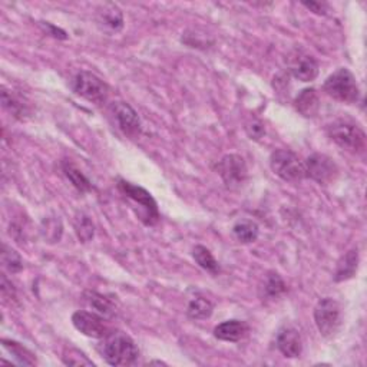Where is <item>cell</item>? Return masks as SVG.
<instances>
[{"label": "cell", "instance_id": "17", "mask_svg": "<svg viewBox=\"0 0 367 367\" xmlns=\"http://www.w3.org/2000/svg\"><path fill=\"white\" fill-rule=\"evenodd\" d=\"M357 264H359L357 249H352V252H348L346 256H343L337 263L335 281H346L348 278H352L357 271Z\"/></svg>", "mask_w": 367, "mask_h": 367}, {"label": "cell", "instance_id": "11", "mask_svg": "<svg viewBox=\"0 0 367 367\" xmlns=\"http://www.w3.org/2000/svg\"><path fill=\"white\" fill-rule=\"evenodd\" d=\"M113 118L116 121V125L125 133L128 138H137L140 137L142 125L141 120L131 105L126 102H116L112 108Z\"/></svg>", "mask_w": 367, "mask_h": 367}, {"label": "cell", "instance_id": "6", "mask_svg": "<svg viewBox=\"0 0 367 367\" xmlns=\"http://www.w3.org/2000/svg\"><path fill=\"white\" fill-rule=\"evenodd\" d=\"M118 188L126 198L131 199L133 204H137L141 207V211L138 215L141 216V220L144 221V224L154 225L158 223L159 212H158L155 199L151 197V194L138 186H133V184H131L128 181H120Z\"/></svg>", "mask_w": 367, "mask_h": 367}, {"label": "cell", "instance_id": "22", "mask_svg": "<svg viewBox=\"0 0 367 367\" xmlns=\"http://www.w3.org/2000/svg\"><path fill=\"white\" fill-rule=\"evenodd\" d=\"M212 311H214V306L210 300L205 297L192 298L188 304V309H187L188 317H191V319H194V320L210 319Z\"/></svg>", "mask_w": 367, "mask_h": 367}, {"label": "cell", "instance_id": "15", "mask_svg": "<svg viewBox=\"0 0 367 367\" xmlns=\"http://www.w3.org/2000/svg\"><path fill=\"white\" fill-rule=\"evenodd\" d=\"M247 333H248V326L240 320H228L214 329V336L216 339L230 343H236L241 340L243 337H245Z\"/></svg>", "mask_w": 367, "mask_h": 367}, {"label": "cell", "instance_id": "19", "mask_svg": "<svg viewBox=\"0 0 367 367\" xmlns=\"http://www.w3.org/2000/svg\"><path fill=\"white\" fill-rule=\"evenodd\" d=\"M3 347L13 356L14 362L21 366H33L36 364V357L30 350H27L25 346H22L18 342L12 340H2Z\"/></svg>", "mask_w": 367, "mask_h": 367}, {"label": "cell", "instance_id": "1", "mask_svg": "<svg viewBox=\"0 0 367 367\" xmlns=\"http://www.w3.org/2000/svg\"><path fill=\"white\" fill-rule=\"evenodd\" d=\"M102 356L111 366H132L140 356V350L128 335L113 331L105 337L102 344Z\"/></svg>", "mask_w": 367, "mask_h": 367}, {"label": "cell", "instance_id": "26", "mask_svg": "<svg viewBox=\"0 0 367 367\" xmlns=\"http://www.w3.org/2000/svg\"><path fill=\"white\" fill-rule=\"evenodd\" d=\"M2 263L10 273H19L23 269L21 256L8 245H3L2 249Z\"/></svg>", "mask_w": 367, "mask_h": 367}, {"label": "cell", "instance_id": "3", "mask_svg": "<svg viewBox=\"0 0 367 367\" xmlns=\"http://www.w3.org/2000/svg\"><path fill=\"white\" fill-rule=\"evenodd\" d=\"M324 92L343 104H355L359 99V85L355 75L347 68H339L331 74L323 85Z\"/></svg>", "mask_w": 367, "mask_h": 367}, {"label": "cell", "instance_id": "9", "mask_svg": "<svg viewBox=\"0 0 367 367\" xmlns=\"http://www.w3.org/2000/svg\"><path fill=\"white\" fill-rule=\"evenodd\" d=\"M72 323L76 330H79L82 335H85L88 337L105 339L108 335H111V329L107 322V317L95 311L80 310L74 313Z\"/></svg>", "mask_w": 367, "mask_h": 367}, {"label": "cell", "instance_id": "12", "mask_svg": "<svg viewBox=\"0 0 367 367\" xmlns=\"http://www.w3.org/2000/svg\"><path fill=\"white\" fill-rule=\"evenodd\" d=\"M277 347L282 356L289 359L298 357L303 352V342L302 336L296 327L285 326L277 335Z\"/></svg>", "mask_w": 367, "mask_h": 367}, {"label": "cell", "instance_id": "8", "mask_svg": "<svg viewBox=\"0 0 367 367\" xmlns=\"http://www.w3.org/2000/svg\"><path fill=\"white\" fill-rule=\"evenodd\" d=\"M74 91L93 104H104L108 98L107 83L88 71H82L75 76Z\"/></svg>", "mask_w": 367, "mask_h": 367}, {"label": "cell", "instance_id": "20", "mask_svg": "<svg viewBox=\"0 0 367 367\" xmlns=\"http://www.w3.org/2000/svg\"><path fill=\"white\" fill-rule=\"evenodd\" d=\"M85 300L88 306L98 314H101L104 317H112L115 314V307L112 304V302L109 298H107L105 296L99 294L96 291H87L85 293Z\"/></svg>", "mask_w": 367, "mask_h": 367}, {"label": "cell", "instance_id": "4", "mask_svg": "<svg viewBox=\"0 0 367 367\" xmlns=\"http://www.w3.org/2000/svg\"><path fill=\"white\" fill-rule=\"evenodd\" d=\"M270 166L277 177L289 182L307 178L304 162L289 149H276L270 157Z\"/></svg>", "mask_w": 367, "mask_h": 367}, {"label": "cell", "instance_id": "7", "mask_svg": "<svg viewBox=\"0 0 367 367\" xmlns=\"http://www.w3.org/2000/svg\"><path fill=\"white\" fill-rule=\"evenodd\" d=\"M216 174H219L230 190L241 188L248 179V168L243 157L237 154H228L216 164Z\"/></svg>", "mask_w": 367, "mask_h": 367}, {"label": "cell", "instance_id": "23", "mask_svg": "<svg viewBox=\"0 0 367 367\" xmlns=\"http://www.w3.org/2000/svg\"><path fill=\"white\" fill-rule=\"evenodd\" d=\"M63 173H65L66 178L72 182V186L76 190H79L80 192H87L91 190L89 179L83 175L75 165H72L69 162H63Z\"/></svg>", "mask_w": 367, "mask_h": 367}, {"label": "cell", "instance_id": "2", "mask_svg": "<svg viewBox=\"0 0 367 367\" xmlns=\"http://www.w3.org/2000/svg\"><path fill=\"white\" fill-rule=\"evenodd\" d=\"M327 133L331 141H335L347 153L360 155L366 151V135L363 129L348 120H339L327 128Z\"/></svg>", "mask_w": 367, "mask_h": 367}, {"label": "cell", "instance_id": "27", "mask_svg": "<svg viewBox=\"0 0 367 367\" xmlns=\"http://www.w3.org/2000/svg\"><path fill=\"white\" fill-rule=\"evenodd\" d=\"M62 360L66 366H93V362L88 359L78 348H68L62 356Z\"/></svg>", "mask_w": 367, "mask_h": 367}, {"label": "cell", "instance_id": "18", "mask_svg": "<svg viewBox=\"0 0 367 367\" xmlns=\"http://www.w3.org/2000/svg\"><path fill=\"white\" fill-rule=\"evenodd\" d=\"M232 232H234L236 238L243 244H252L257 241L260 230L258 225L252 220H240L232 227Z\"/></svg>", "mask_w": 367, "mask_h": 367}, {"label": "cell", "instance_id": "16", "mask_svg": "<svg viewBox=\"0 0 367 367\" xmlns=\"http://www.w3.org/2000/svg\"><path fill=\"white\" fill-rule=\"evenodd\" d=\"M294 107L306 118H313V116L319 113L320 99L315 89L307 88L300 92L294 99Z\"/></svg>", "mask_w": 367, "mask_h": 367}, {"label": "cell", "instance_id": "10", "mask_svg": "<svg viewBox=\"0 0 367 367\" xmlns=\"http://www.w3.org/2000/svg\"><path fill=\"white\" fill-rule=\"evenodd\" d=\"M304 166L307 177L319 182L320 186L331 184L339 175V168L335 161L324 154H313L307 158Z\"/></svg>", "mask_w": 367, "mask_h": 367}, {"label": "cell", "instance_id": "21", "mask_svg": "<svg viewBox=\"0 0 367 367\" xmlns=\"http://www.w3.org/2000/svg\"><path fill=\"white\" fill-rule=\"evenodd\" d=\"M192 257L197 261V264L204 269L205 271L211 273V274H216L220 271V264L216 261L212 256V253L210 249L204 245H197L192 249Z\"/></svg>", "mask_w": 367, "mask_h": 367}, {"label": "cell", "instance_id": "13", "mask_svg": "<svg viewBox=\"0 0 367 367\" xmlns=\"http://www.w3.org/2000/svg\"><path fill=\"white\" fill-rule=\"evenodd\" d=\"M290 72L298 80L311 82L319 75V63L307 54L296 52L290 59Z\"/></svg>", "mask_w": 367, "mask_h": 367}, {"label": "cell", "instance_id": "14", "mask_svg": "<svg viewBox=\"0 0 367 367\" xmlns=\"http://www.w3.org/2000/svg\"><path fill=\"white\" fill-rule=\"evenodd\" d=\"M96 22L104 30L116 33L124 27V16L118 6L113 3H105L96 10Z\"/></svg>", "mask_w": 367, "mask_h": 367}, {"label": "cell", "instance_id": "25", "mask_svg": "<svg viewBox=\"0 0 367 367\" xmlns=\"http://www.w3.org/2000/svg\"><path fill=\"white\" fill-rule=\"evenodd\" d=\"M75 230H76V234L78 238L82 243H88L93 238V224L91 221V219L85 214H78L76 220H75Z\"/></svg>", "mask_w": 367, "mask_h": 367}, {"label": "cell", "instance_id": "24", "mask_svg": "<svg viewBox=\"0 0 367 367\" xmlns=\"http://www.w3.org/2000/svg\"><path fill=\"white\" fill-rule=\"evenodd\" d=\"M263 290H264V296L267 298H276L286 291V285L278 273L271 271L265 277Z\"/></svg>", "mask_w": 367, "mask_h": 367}, {"label": "cell", "instance_id": "29", "mask_svg": "<svg viewBox=\"0 0 367 367\" xmlns=\"http://www.w3.org/2000/svg\"><path fill=\"white\" fill-rule=\"evenodd\" d=\"M303 5L310 9L311 12L317 13V14H326V12L329 10L326 3H320V2H303Z\"/></svg>", "mask_w": 367, "mask_h": 367}, {"label": "cell", "instance_id": "30", "mask_svg": "<svg viewBox=\"0 0 367 367\" xmlns=\"http://www.w3.org/2000/svg\"><path fill=\"white\" fill-rule=\"evenodd\" d=\"M46 27H49V29H51L52 30V35L55 36V38H59V39H66V33L63 32V30H60V29H56L54 25H51V23H46Z\"/></svg>", "mask_w": 367, "mask_h": 367}, {"label": "cell", "instance_id": "5", "mask_svg": "<svg viewBox=\"0 0 367 367\" xmlns=\"http://www.w3.org/2000/svg\"><path fill=\"white\" fill-rule=\"evenodd\" d=\"M314 322L320 335L330 339L337 335L342 326V307L340 304L330 297L322 298L314 309Z\"/></svg>", "mask_w": 367, "mask_h": 367}, {"label": "cell", "instance_id": "28", "mask_svg": "<svg viewBox=\"0 0 367 367\" xmlns=\"http://www.w3.org/2000/svg\"><path fill=\"white\" fill-rule=\"evenodd\" d=\"M2 102L6 109L10 111L12 115H14L16 118H22L25 113V107L21 104L19 99H16L12 93H9L6 89L2 91Z\"/></svg>", "mask_w": 367, "mask_h": 367}]
</instances>
